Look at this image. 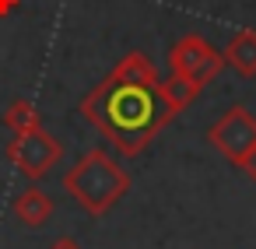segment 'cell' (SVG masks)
Returning a JSON list of instances; mask_svg holds the SVG:
<instances>
[{"label":"cell","mask_w":256,"mask_h":249,"mask_svg":"<svg viewBox=\"0 0 256 249\" xmlns=\"http://www.w3.org/2000/svg\"><path fill=\"white\" fill-rule=\"evenodd\" d=\"M78 109L106 140H112L123 158H137L176 120L158 84H123L112 78L95 84Z\"/></svg>","instance_id":"cell-1"},{"label":"cell","mask_w":256,"mask_h":249,"mask_svg":"<svg viewBox=\"0 0 256 249\" xmlns=\"http://www.w3.org/2000/svg\"><path fill=\"white\" fill-rule=\"evenodd\" d=\"M18 8V0H0V14H8V11H14Z\"/></svg>","instance_id":"cell-13"},{"label":"cell","mask_w":256,"mask_h":249,"mask_svg":"<svg viewBox=\"0 0 256 249\" xmlns=\"http://www.w3.org/2000/svg\"><path fill=\"white\" fill-rule=\"evenodd\" d=\"M11 210H14V218H18L25 228H42V224L50 221V214H53V200H50L46 190H39V186H25V190L14 196Z\"/></svg>","instance_id":"cell-6"},{"label":"cell","mask_w":256,"mask_h":249,"mask_svg":"<svg viewBox=\"0 0 256 249\" xmlns=\"http://www.w3.org/2000/svg\"><path fill=\"white\" fill-rule=\"evenodd\" d=\"M207 140L214 144L218 154H224L235 168L246 165V158L256 151V116L246 106H232L214 126L207 130Z\"/></svg>","instance_id":"cell-4"},{"label":"cell","mask_w":256,"mask_h":249,"mask_svg":"<svg viewBox=\"0 0 256 249\" xmlns=\"http://www.w3.org/2000/svg\"><path fill=\"white\" fill-rule=\"evenodd\" d=\"M4 126L14 130V134H28V130L42 126V120H39V109H36L28 98H18V102L8 106V112H4Z\"/></svg>","instance_id":"cell-10"},{"label":"cell","mask_w":256,"mask_h":249,"mask_svg":"<svg viewBox=\"0 0 256 249\" xmlns=\"http://www.w3.org/2000/svg\"><path fill=\"white\" fill-rule=\"evenodd\" d=\"M64 158V148L53 134H46L42 126L28 130V134H14V140L8 144V162L28 179V182H39L46 179L56 162Z\"/></svg>","instance_id":"cell-3"},{"label":"cell","mask_w":256,"mask_h":249,"mask_svg":"<svg viewBox=\"0 0 256 249\" xmlns=\"http://www.w3.org/2000/svg\"><path fill=\"white\" fill-rule=\"evenodd\" d=\"M224 64L232 70H238L242 78H256V32H235L232 42L224 46Z\"/></svg>","instance_id":"cell-7"},{"label":"cell","mask_w":256,"mask_h":249,"mask_svg":"<svg viewBox=\"0 0 256 249\" xmlns=\"http://www.w3.org/2000/svg\"><path fill=\"white\" fill-rule=\"evenodd\" d=\"M64 190L74 196V204H78L84 214L98 218V214H106L109 207H116V204L126 196V190H130V172H126L109 151L95 148V151H88L84 158H78V165L64 176Z\"/></svg>","instance_id":"cell-2"},{"label":"cell","mask_w":256,"mask_h":249,"mask_svg":"<svg viewBox=\"0 0 256 249\" xmlns=\"http://www.w3.org/2000/svg\"><path fill=\"white\" fill-rule=\"evenodd\" d=\"M242 172H246L249 179H256V151H252V154L246 158V165H242Z\"/></svg>","instance_id":"cell-12"},{"label":"cell","mask_w":256,"mask_h":249,"mask_svg":"<svg viewBox=\"0 0 256 249\" xmlns=\"http://www.w3.org/2000/svg\"><path fill=\"white\" fill-rule=\"evenodd\" d=\"M158 92H162V98L172 106V112L179 116V112L204 92V84H196V81H190V78H182V74H168L165 81H158Z\"/></svg>","instance_id":"cell-9"},{"label":"cell","mask_w":256,"mask_h":249,"mask_svg":"<svg viewBox=\"0 0 256 249\" xmlns=\"http://www.w3.org/2000/svg\"><path fill=\"white\" fill-rule=\"evenodd\" d=\"M168 64H172V74H182L196 84H210L221 67H224V56L204 39V36H182L172 53H168Z\"/></svg>","instance_id":"cell-5"},{"label":"cell","mask_w":256,"mask_h":249,"mask_svg":"<svg viewBox=\"0 0 256 249\" xmlns=\"http://www.w3.org/2000/svg\"><path fill=\"white\" fill-rule=\"evenodd\" d=\"M50 249H84L78 238H70V235H64V238H53L50 242Z\"/></svg>","instance_id":"cell-11"},{"label":"cell","mask_w":256,"mask_h":249,"mask_svg":"<svg viewBox=\"0 0 256 249\" xmlns=\"http://www.w3.org/2000/svg\"><path fill=\"white\" fill-rule=\"evenodd\" d=\"M112 81H123V84H158L162 78H158V70H154V64L144 56V53H126L120 64H116V70L109 74Z\"/></svg>","instance_id":"cell-8"}]
</instances>
